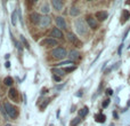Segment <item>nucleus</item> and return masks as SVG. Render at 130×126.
Returning <instances> with one entry per match:
<instances>
[{"instance_id": "1", "label": "nucleus", "mask_w": 130, "mask_h": 126, "mask_svg": "<svg viewBox=\"0 0 130 126\" xmlns=\"http://www.w3.org/2000/svg\"><path fill=\"white\" fill-rule=\"evenodd\" d=\"M74 25H75V30H76V32H78V34L83 36V34L87 33L88 29H87V25L85 24V21L83 20H81V18L76 20L75 23H74Z\"/></svg>"}, {"instance_id": "2", "label": "nucleus", "mask_w": 130, "mask_h": 126, "mask_svg": "<svg viewBox=\"0 0 130 126\" xmlns=\"http://www.w3.org/2000/svg\"><path fill=\"white\" fill-rule=\"evenodd\" d=\"M4 108H5V111H6V114L9 116L10 118H16V116H17V109L15 108L14 106H11L9 102H5L4 103Z\"/></svg>"}, {"instance_id": "3", "label": "nucleus", "mask_w": 130, "mask_h": 126, "mask_svg": "<svg viewBox=\"0 0 130 126\" xmlns=\"http://www.w3.org/2000/svg\"><path fill=\"white\" fill-rule=\"evenodd\" d=\"M52 55H54V57L56 59H59V60H63L67 56V53L65 51V48H62V47H58V48H55L54 51L52 52Z\"/></svg>"}, {"instance_id": "4", "label": "nucleus", "mask_w": 130, "mask_h": 126, "mask_svg": "<svg viewBox=\"0 0 130 126\" xmlns=\"http://www.w3.org/2000/svg\"><path fill=\"white\" fill-rule=\"evenodd\" d=\"M67 39H69L72 44H74L76 47H81V45H82V43H81V41L79 40V39L76 38L73 33H71V32H69V33H67Z\"/></svg>"}, {"instance_id": "5", "label": "nucleus", "mask_w": 130, "mask_h": 126, "mask_svg": "<svg viewBox=\"0 0 130 126\" xmlns=\"http://www.w3.org/2000/svg\"><path fill=\"white\" fill-rule=\"evenodd\" d=\"M50 22H52V18H50L49 16H47V15L41 16L39 25H40V27H42V28H46V27H48V25L50 24Z\"/></svg>"}, {"instance_id": "6", "label": "nucleus", "mask_w": 130, "mask_h": 126, "mask_svg": "<svg viewBox=\"0 0 130 126\" xmlns=\"http://www.w3.org/2000/svg\"><path fill=\"white\" fill-rule=\"evenodd\" d=\"M87 23L88 25H89V28H91V29H97V27H98V22H97L96 18H94L92 16H88L87 17Z\"/></svg>"}, {"instance_id": "7", "label": "nucleus", "mask_w": 130, "mask_h": 126, "mask_svg": "<svg viewBox=\"0 0 130 126\" xmlns=\"http://www.w3.org/2000/svg\"><path fill=\"white\" fill-rule=\"evenodd\" d=\"M57 40L55 39H46V40H42L41 41V45L42 46H46V47H52V46H57Z\"/></svg>"}, {"instance_id": "8", "label": "nucleus", "mask_w": 130, "mask_h": 126, "mask_svg": "<svg viewBox=\"0 0 130 126\" xmlns=\"http://www.w3.org/2000/svg\"><path fill=\"white\" fill-rule=\"evenodd\" d=\"M56 24L58 28H62V29H66V22L62 16H57L56 17Z\"/></svg>"}, {"instance_id": "9", "label": "nucleus", "mask_w": 130, "mask_h": 126, "mask_svg": "<svg viewBox=\"0 0 130 126\" xmlns=\"http://www.w3.org/2000/svg\"><path fill=\"white\" fill-rule=\"evenodd\" d=\"M30 18H31V22L34 23V24H39L40 23V16H39L38 13H31L30 14Z\"/></svg>"}, {"instance_id": "10", "label": "nucleus", "mask_w": 130, "mask_h": 126, "mask_svg": "<svg viewBox=\"0 0 130 126\" xmlns=\"http://www.w3.org/2000/svg\"><path fill=\"white\" fill-rule=\"evenodd\" d=\"M107 16H108L107 11L102 10V11H97V13H96V17L98 18L99 21H105L106 18H107Z\"/></svg>"}, {"instance_id": "11", "label": "nucleus", "mask_w": 130, "mask_h": 126, "mask_svg": "<svg viewBox=\"0 0 130 126\" xmlns=\"http://www.w3.org/2000/svg\"><path fill=\"white\" fill-rule=\"evenodd\" d=\"M52 5H53V7H54L56 10H61V9L63 8V2H62L61 0H53Z\"/></svg>"}, {"instance_id": "12", "label": "nucleus", "mask_w": 130, "mask_h": 126, "mask_svg": "<svg viewBox=\"0 0 130 126\" xmlns=\"http://www.w3.org/2000/svg\"><path fill=\"white\" fill-rule=\"evenodd\" d=\"M79 55H80V53L78 52V51H71V52L69 53V57L71 61H74V60H78L79 59Z\"/></svg>"}, {"instance_id": "13", "label": "nucleus", "mask_w": 130, "mask_h": 126, "mask_svg": "<svg viewBox=\"0 0 130 126\" xmlns=\"http://www.w3.org/2000/svg\"><path fill=\"white\" fill-rule=\"evenodd\" d=\"M52 36L55 37V38H62V37H63V33H62V31L58 29V28H55V29L52 31Z\"/></svg>"}, {"instance_id": "14", "label": "nucleus", "mask_w": 130, "mask_h": 126, "mask_svg": "<svg viewBox=\"0 0 130 126\" xmlns=\"http://www.w3.org/2000/svg\"><path fill=\"white\" fill-rule=\"evenodd\" d=\"M8 95L11 100H14V101L17 100V92H16V90H14V88H10V90H9Z\"/></svg>"}, {"instance_id": "15", "label": "nucleus", "mask_w": 130, "mask_h": 126, "mask_svg": "<svg viewBox=\"0 0 130 126\" xmlns=\"http://www.w3.org/2000/svg\"><path fill=\"white\" fill-rule=\"evenodd\" d=\"M80 14V9L78 7H71L70 8V15L71 16H78Z\"/></svg>"}, {"instance_id": "16", "label": "nucleus", "mask_w": 130, "mask_h": 126, "mask_svg": "<svg viewBox=\"0 0 130 126\" xmlns=\"http://www.w3.org/2000/svg\"><path fill=\"white\" fill-rule=\"evenodd\" d=\"M130 17V13L128 10H126V9H124L123 11H122V20H121V23H124L126 22V21H128V18Z\"/></svg>"}, {"instance_id": "17", "label": "nucleus", "mask_w": 130, "mask_h": 126, "mask_svg": "<svg viewBox=\"0 0 130 126\" xmlns=\"http://www.w3.org/2000/svg\"><path fill=\"white\" fill-rule=\"evenodd\" d=\"M95 118H96V122L97 123H104V122H105V119H106V117L103 115V114H99V115H97Z\"/></svg>"}, {"instance_id": "18", "label": "nucleus", "mask_w": 130, "mask_h": 126, "mask_svg": "<svg viewBox=\"0 0 130 126\" xmlns=\"http://www.w3.org/2000/svg\"><path fill=\"white\" fill-rule=\"evenodd\" d=\"M53 71V73L54 74H58V76H63L64 74V70H62V69H58V68H54V69L52 70Z\"/></svg>"}, {"instance_id": "19", "label": "nucleus", "mask_w": 130, "mask_h": 126, "mask_svg": "<svg viewBox=\"0 0 130 126\" xmlns=\"http://www.w3.org/2000/svg\"><path fill=\"white\" fill-rule=\"evenodd\" d=\"M87 114H88V108L87 107H85V108H82L80 111H79V117L82 118V117H85Z\"/></svg>"}, {"instance_id": "20", "label": "nucleus", "mask_w": 130, "mask_h": 126, "mask_svg": "<svg viewBox=\"0 0 130 126\" xmlns=\"http://www.w3.org/2000/svg\"><path fill=\"white\" fill-rule=\"evenodd\" d=\"M80 122H81L80 117L73 118V119H72V122H71V124H70V126H76V125H79V124H80Z\"/></svg>"}, {"instance_id": "21", "label": "nucleus", "mask_w": 130, "mask_h": 126, "mask_svg": "<svg viewBox=\"0 0 130 126\" xmlns=\"http://www.w3.org/2000/svg\"><path fill=\"white\" fill-rule=\"evenodd\" d=\"M17 10H14L13 14H11V23H13V25H16V17H17Z\"/></svg>"}, {"instance_id": "22", "label": "nucleus", "mask_w": 130, "mask_h": 126, "mask_svg": "<svg viewBox=\"0 0 130 126\" xmlns=\"http://www.w3.org/2000/svg\"><path fill=\"white\" fill-rule=\"evenodd\" d=\"M4 83L6 84L7 86H11V84H13V79H11L10 77H7V78H5Z\"/></svg>"}, {"instance_id": "23", "label": "nucleus", "mask_w": 130, "mask_h": 126, "mask_svg": "<svg viewBox=\"0 0 130 126\" xmlns=\"http://www.w3.org/2000/svg\"><path fill=\"white\" fill-rule=\"evenodd\" d=\"M41 11H42L43 14H47L48 11H49V7H48L47 4H45L42 7H41Z\"/></svg>"}, {"instance_id": "24", "label": "nucleus", "mask_w": 130, "mask_h": 126, "mask_svg": "<svg viewBox=\"0 0 130 126\" xmlns=\"http://www.w3.org/2000/svg\"><path fill=\"white\" fill-rule=\"evenodd\" d=\"M21 40H22L23 45H24L25 47H26V48H30V46H29V43H27V41L25 40V39H24V37H23V36H21Z\"/></svg>"}, {"instance_id": "25", "label": "nucleus", "mask_w": 130, "mask_h": 126, "mask_svg": "<svg viewBox=\"0 0 130 126\" xmlns=\"http://www.w3.org/2000/svg\"><path fill=\"white\" fill-rule=\"evenodd\" d=\"M69 64H72V61H65V62H61V63H59V67H62V65H69Z\"/></svg>"}, {"instance_id": "26", "label": "nucleus", "mask_w": 130, "mask_h": 126, "mask_svg": "<svg viewBox=\"0 0 130 126\" xmlns=\"http://www.w3.org/2000/svg\"><path fill=\"white\" fill-rule=\"evenodd\" d=\"M110 104V99H107V100H105V101L103 102V108H106V107Z\"/></svg>"}, {"instance_id": "27", "label": "nucleus", "mask_w": 130, "mask_h": 126, "mask_svg": "<svg viewBox=\"0 0 130 126\" xmlns=\"http://www.w3.org/2000/svg\"><path fill=\"white\" fill-rule=\"evenodd\" d=\"M74 69H75L74 67H73V68H66V69H64V71H65V72H70V71H73Z\"/></svg>"}, {"instance_id": "28", "label": "nucleus", "mask_w": 130, "mask_h": 126, "mask_svg": "<svg viewBox=\"0 0 130 126\" xmlns=\"http://www.w3.org/2000/svg\"><path fill=\"white\" fill-rule=\"evenodd\" d=\"M106 93H107L108 95H111V94H113V91H112V90H110V88H108V90L106 91Z\"/></svg>"}, {"instance_id": "29", "label": "nucleus", "mask_w": 130, "mask_h": 126, "mask_svg": "<svg viewBox=\"0 0 130 126\" xmlns=\"http://www.w3.org/2000/svg\"><path fill=\"white\" fill-rule=\"evenodd\" d=\"M9 67H10V63L7 62V63H6V68H9Z\"/></svg>"}, {"instance_id": "30", "label": "nucleus", "mask_w": 130, "mask_h": 126, "mask_svg": "<svg viewBox=\"0 0 130 126\" xmlns=\"http://www.w3.org/2000/svg\"><path fill=\"white\" fill-rule=\"evenodd\" d=\"M110 126H114V125H113V124H111V125H110Z\"/></svg>"}, {"instance_id": "31", "label": "nucleus", "mask_w": 130, "mask_h": 126, "mask_svg": "<svg viewBox=\"0 0 130 126\" xmlns=\"http://www.w3.org/2000/svg\"><path fill=\"white\" fill-rule=\"evenodd\" d=\"M6 126H11V125H9V124H8V125H6Z\"/></svg>"}]
</instances>
